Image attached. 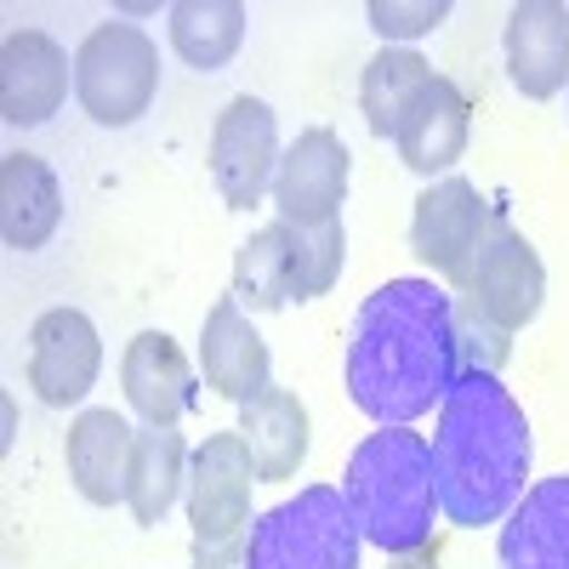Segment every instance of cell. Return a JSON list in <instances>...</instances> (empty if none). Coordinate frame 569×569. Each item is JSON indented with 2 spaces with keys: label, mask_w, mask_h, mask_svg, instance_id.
Segmentation results:
<instances>
[{
  "label": "cell",
  "mask_w": 569,
  "mask_h": 569,
  "mask_svg": "<svg viewBox=\"0 0 569 569\" xmlns=\"http://www.w3.org/2000/svg\"><path fill=\"white\" fill-rule=\"evenodd\" d=\"M348 399L382 427H410L467 376L456 297L433 279H388L359 302L348 330Z\"/></svg>",
  "instance_id": "cell-1"
},
{
  "label": "cell",
  "mask_w": 569,
  "mask_h": 569,
  "mask_svg": "<svg viewBox=\"0 0 569 569\" xmlns=\"http://www.w3.org/2000/svg\"><path fill=\"white\" fill-rule=\"evenodd\" d=\"M530 421L501 376L467 370L439 405L433 427V490L439 512L461 530L501 525V518L525 501L530 479Z\"/></svg>",
  "instance_id": "cell-2"
},
{
  "label": "cell",
  "mask_w": 569,
  "mask_h": 569,
  "mask_svg": "<svg viewBox=\"0 0 569 569\" xmlns=\"http://www.w3.org/2000/svg\"><path fill=\"white\" fill-rule=\"evenodd\" d=\"M342 496L348 512L370 547H382L388 558L416 552L433 541V512H439V490H433V445L410 427H382L370 433L342 472Z\"/></svg>",
  "instance_id": "cell-3"
},
{
  "label": "cell",
  "mask_w": 569,
  "mask_h": 569,
  "mask_svg": "<svg viewBox=\"0 0 569 569\" xmlns=\"http://www.w3.org/2000/svg\"><path fill=\"white\" fill-rule=\"evenodd\" d=\"M251 485L257 461L240 433H211L188 461V530L194 569H240L251 541Z\"/></svg>",
  "instance_id": "cell-4"
},
{
  "label": "cell",
  "mask_w": 569,
  "mask_h": 569,
  "mask_svg": "<svg viewBox=\"0 0 569 569\" xmlns=\"http://www.w3.org/2000/svg\"><path fill=\"white\" fill-rule=\"evenodd\" d=\"M359 547L365 536L348 512V496L313 485L257 512L240 569H359Z\"/></svg>",
  "instance_id": "cell-5"
},
{
  "label": "cell",
  "mask_w": 569,
  "mask_h": 569,
  "mask_svg": "<svg viewBox=\"0 0 569 569\" xmlns=\"http://www.w3.org/2000/svg\"><path fill=\"white\" fill-rule=\"evenodd\" d=\"M160 91V52L137 23H98L74 52V98L98 126H131Z\"/></svg>",
  "instance_id": "cell-6"
},
{
  "label": "cell",
  "mask_w": 569,
  "mask_h": 569,
  "mask_svg": "<svg viewBox=\"0 0 569 569\" xmlns=\"http://www.w3.org/2000/svg\"><path fill=\"white\" fill-rule=\"evenodd\" d=\"M450 291L461 297V308H472L479 319L501 325L507 337H512V330H525V325L541 313L547 268H541L536 246L496 211V222H490V233H485V246L472 251V262L456 273Z\"/></svg>",
  "instance_id": "cell-7"
},
{
  "label": "cell",
  "mask_w": 569,
  "mask_h": 569,
  "mask_svg": "<svg viewBox=\"0 0 569 569\" xmlns=\"http://www.w3.org/2000/svg\"><path fill=\"white\" fill-rule=\"evenodd\" d=\"M348 171H353V154L348 142L330 131V126H308L291 149L279 154V171H273V206H279V222H337L342 217V200H348Z\"/></svg>",
  "instance_id": "cell-8"
},
{
  "label": "cell",
  "mask_w": 569,
  "mask_h": 569,
  "mask_svg": "<svg viewBox=\"0 0 569 569\" xmlns=\"http://www.w3.org/2000/svg\"><path fill=\"white\" fill-rule=\"evenodd\" d=\"M279 171V126L262 98H233L211 126V177L233 211H251Z\"/></svg>",
  "instance_id": "cell-9"
},
{
  "label": "cell",
  "mask_w": 569,
  "mask_h": 569,
  "mask_svg": "<svg viewBox=\"0 0 569 569\" xmlns=\"http://www.w3.org/2000/svg\"><path fill=\"white\" fill-rule=\"evenodd\" d=\"M490 222H496V206H490L467 177L450 171V177H439V182L416 200L410 251H416L427 268H433V273H445V279L456 284V273L472 262V251L485 246Z\"/></svg>",
  "instance_id": "cell-10"
},
{
  "label": "cell",
  "mask_w": 569,
  "mask_h": 569,
  "mask_svg": "<svg viewBox=\"0 0 569 569\" xmlns=\"http://www.w3.org/2000/svg\"><path fill=\"white\" fill-rule=\"evenodd\" d=\"M98 370H103V337L80 308H52V313L34 319V330H29V388L52 410L80 405L98 388Z\"/></svg>",
  "instance_id": "cell-11"
},
{
  "label": "cell",
  "mask_w": 569,
  "mask_h": 569,
  "mask_svg": "<svg viewBox=\"0 0 569 569\" xmlns=\"http://www.w3.org/2000/svg\"><path fill=\"white\" fill-rule=\"evenodd\" d=\"M69 98V52L46 29H18L0 46V120L46 126Z\"/></svg>",
  "instance_id": "cell-12"
},
{
  "label": "cell",
  "mask_w": 569,
  "mask_h": 569,
  "mask_svg": "<svg viewBox=\"0 0 569 569\" xmlns=\"http://www.w3.org/2000/svg\"><path fill=\"white\" fill-rule=\"evenodd\" d=\"M507 74L530 103H547L569 86V7L518 0L507 12Z\"/></svg>",
  "instance_id": "cell-13"
},
{
  "label": "cell",
  "mask_w": 569,
  "mask_h": 569,
  "mask_svg": "<svg viewBox=\"0 0 569 569\" xmlns=\"http://www.w3.org/2000/svg\"><path fill=\"white\" fill-rule=\"evenodd\" d=\"M120 388L131 399V410L142 416V427H177L188 410L200 405L194 370H188L182 348L166 330H142L131 337L126 359H120Z\"/></svg>",
  "instance_id": "cell-14"
},
{
  "label": "cell",
  "mask_w": 569,
  "mask_h": 569,
  "mask_svg": "<svg viewBox=\"0 0 569 569\" xmlns=\"http://www.w3.org/2000/svg\"><path fill=\"white\" fill-rule=\"evenodd\" d=\"M467 131H472V109L461 98V86L433 74L427 91L410 103L393 149H399L405 171H416V177H450V166L467 154Z\"/></svg>",
  "instance_id": "cell-15"
},
{
  "label": "cell",
  "mask_w": 569,
  "mask_h": 569,
  "mask_svg": "<svg viewBox=\"0 0 569 569\" xmlns=\"http://www.w3.org/2000/svg\"><path fill=\"white\" fill-rule=\"evenodd\" d=\"M200 370H206V388H217L233 405H251L268 382V342L251 330L246 308L222 297L206 313V337H200Z\"/></svg>",
  "instance_id": "cell-16"
},
{
  "label": "cell",
  "mask_w": 569,
  "mask_h": 569,
  "mask_svg": "<svg viewBox=\"0 0 569 569\" xmlns=\"http://www.w3.org/2000/svg\"><path fill=\"white\" fill-rule=\"evenodd\" d=\"M131 445L137 433L114 416V410H80L69 421V479L74 490L91 501V507H114L126 501V485H131Z\"/></svg>",
  "instance_id": "cell-17"
},
{
  "label": "cell",
  "mask_w": 569,
  "mask_h": 569,
  "mask_svg": "<svg viewBox=\"0 0 569 569\" xmlns=\"http://www.w3.org/2000/svg\"><path fill=\"white\" fill-rule=\"evenodd\" d=\"M501 569H569V472L525 490L501 525Z\"/></svg>",
  "instance_id": "cell-18"
},
{
  "label": "cell",
  "mask_w": 569,
  "mask_h": 569,
  "mask_svg": "<svg viewBox=\"0 0 569 569\" xmlns=\"http://www.w3.org/2000/svg\"><path fill=\"white\" fill-rule=\"evenodd\" d=\"M233 433L246 439L262 485L297 479V467L308 461V405L291 388H262L251 405H240V427Z\"/></svg>",
  "instance_id": "cell-19"
},
{
  "label": "cell",
  "mask_w": 569,
  "mask_h": 569,
  "mask_svg": "<svg viewBox=\"0 0 569 569\" xmlns=\"http://www.w3.org/2000/svg\"><path fill=\"white\" fill-rule=\"evenodd\" d=\"M63 222V188L58 171L40 154H7L0 160V233L12 251H40Z\"/></svg>",
  "instance_id": "cell-20"
},
{
  "label": "cell",
  "mask_w": 569,
  "mask_h": 569,
  "mask_svg": "<svg viewBox=\"0 0 569 569\" xmlns=\"http://www.w3.org/2000/svg\"><path fill=\"white\" fill-rule=\"evenodd\" d=\"M188 445L182 433H171V427H142L137 445H131V485H126V507L137 525H160V518L171 512V501L182 496L188 485Z\"/></svg>",
  "instance_id": "cell-21"
},
{
  "label": "cell",
  "mask_w": 569,
  "mask_h": 569,
  "mask_svg": "<svg viewBox=\"0 0 569 569\" xmlns=\"http://www.w3.org/2000/svg\"><path fill=\"white\" fill-rule=\"evenodd\" d=\"M427 80H433V63H427L421 52H410V46H388V52H376L365 63V80H359V109H365V126L376 137H399L410 103L427 91Z\"/></svg>",
  "instance_id": "cell-22"
},
{
  "label": "cell",
  "mask_w": 569,
  "mask_h": 569,
  "mask_svg": "<svg viewBox=\"0 0 569 569\" xmlns=\"http://www.w3.org/2000/svg\"><path fill=\"white\" fill-rule=\"evenodd\" d=\"M246 40V7L240 0H177L171 7V52L188 69H222Z\"/></svg>",
  "instance_id": "cell-23"
},
{
  "label": "cell",
  "mask_w": 569,
  "mask_h": 569,
  "mask_svg": "<svg viewBox=\"0 0 569 569\" xmlns=\"http://www.w3.org/2000/svg\"><path fill=\"white\" fill-rule=\"evenodd\" d=\"M279 240H284V262H291V302H313L325 297L330 284L342 279V262H348V233H342V217L337 222H279Z\"/></svg>",
  "instance_id": "cell-24"
},
{
  "label": "cell",
  "mask_w": 569,
  "mask_h": 569,
  "mask_svg": "<svg viewBox=\"0 0 569 569\" xmlns=\"http://www.w3.org/2000/svg\"><path fill=\"white\" fill-rule=\"evenodd\" d=\"M233 302L251 313H279L291 302V262H284L279 222L257 228L251 240L233 251Z\"/></svg>",
  "instance_id": "cell-25"
},
{
  "label": "cell",
  "mask_w": 569,
  "mask_h": 569,
  "mask_svg": "<svg viewBox=\"0 0 569 569\" xmlns=\"http://www.w3.org/2000/svg\"><path fill=\"white\" fill-rule=\"evenodd\" d=\"M456 342H461V365L467 370H490V376H501V365L512 353L507 330L490 325V319H479V313L461 308V302H456Z\"/></svg>",
  "instance_id": "cell-26"
},
{
  "label": "cell",
  "mask_w": 569,
  "mask_h": 569,
  "mask_svg": "<svg viewBox=\"0 0 569 569\" xmlns=\"http://www.w3.org/2000/svg\"><path fill=\"white\" fill-rule=\"evenodd\" d=\"M365 18H370V29L382 40H416L427 29H439L450 18V7L445 0H416V7H405V0H370Z\"/></svg>",
  "instance_id": "cell-27"
},
{
  "label": "cell",
  "mask_w": 569,
  "mask_h": 569,
  "mask_svg": "<svg viewBox=\"0 0 569 569\" xmlns=\"http://www.w3.org/2000/svg\"><path fill=\"white\" fill-rule=\"evenodd\" d=\"M388 569H439V552H433V547H416V552L388 558Z\"/></svg>",
  "instance_id": "cell-28"
}]
</instances>
